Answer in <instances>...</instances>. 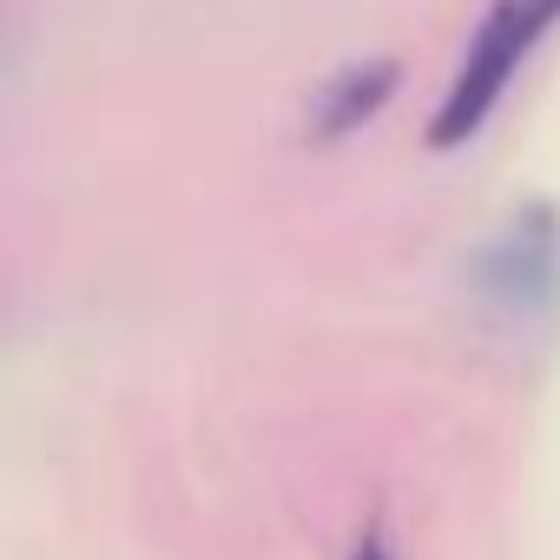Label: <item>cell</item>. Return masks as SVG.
<instances>
[{"instance_id": "cell-1", "label": "cell", "mask_w": 560, "mask_h": 560, "mask_svg": "<svg viewBox=\"0 0 560 560\" xmlns=\"http://www.w3.org/2000/svg\"><path fill=\"white\" fill-rule=\"evenodd\" d=\"M553 27H560V0H494L488 21L468 40V54H462V67H455V80H448V93H442V106H435V119H429V145L435 152L468 145L494 119V106L508 100L521 60Z\"/></svg>"}, {"instance_id": "cell-2", "label": "cell", "mask_w": 560, "mask_h": 560, "mask_svg": "<svg viewBox=\"0 0 560 560\" xmlns=\"http://www.w3.org/2000/svg\"><path fill=\"white\" fill-rule=\"evenodd\" d=\"M553 277H560V224L547 218V211H527L494 250H488V284L501 291V298H540V291H553Z\"/></svg>"}, {"instance_id": "cell-3", "label": "cell", "mask_w": 560, "mask_h": 560, "mask_svg": "<svg viewBox=\"0 0 560 560\" xmlns=\"http://www.w3.org/2000/svg\"><path fill=\"white\" fill-rule=\"evenodd\" d=\"M396 80H402L396 60H357V67L330 73V80L317 86V106H311V139H343V132H357L370 113L389 106Z\"/></svg>"}]
</instances>
